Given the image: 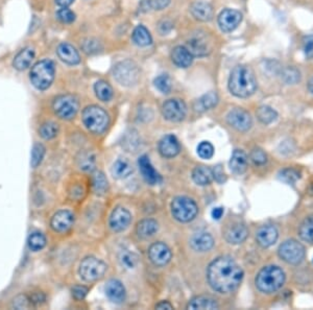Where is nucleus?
<instances>
[{"label": "nucleus", "mask_w": 313, "mask_h": 310, "mask_svg": "<svg viewBox=\"0 0 313 310\" xmlns=\"http://www.w3.org/2000/svg\"><path fill=\"white\" fill-rule=\"evenodd\" d=\"M242 278V269L230 257H219L208 267L209 284L220 294H228L235 290Z\"/></svg>", "instance_id": "nucleus-1"}, {"label": "nucleus", "mask_w": 313, "mask_h": 310, "mask_svg": "<svg viewBox=\"0 0 313 310\" xmlns=\"http://www.w3.org/2000/svg\"><path fill=\"white\" fill-rule=\"evenodd\" d=\"M229 89L240 98L253 95L257 89V81L252 69L243 65L236 66L230 74Z\"/></svg>", "instance_id": "nucleus-2"}, {"label": "nucleus", "mask_w": 313, "mask_h": 310, "mask_svg": "<svg viewBox=\"0 0 313 310\" xmlns=\"http://www.w3.org/2000/svg\"><path fill=\"white\" fill-rule=\"evenodd\" d=\"M285 282V274L278 266L269 265L261 269L257 275L255 283L258 289L266 294L280 289Z\"/></svg>", "instance_id": "nucleus-3"}, {"label": "nucleus", "mask_w": 313, "mask_h": 310, "mask_svg": "<svg viewBox=\"0 0 313 310\" xmlns=\"http://www.w3.org/2000/svg\"><path fill=\"white\" fill-rule=\"evenodd\" d=\"M55 72V63L50 60H42L32 66L29 73L30 83L38 90H46L54 82Z\"/></svg>", "instance_id": "nucleus-4"}, {"label": "nucleus", "mask_w": 313, "mask_h": 310, "mask_svg": "<svg viewBox=\"0 0 313 310\" xmlns=\"http://www.w3.org/2000/svg\"><path fill=\"white\" fill-rule=\"evenodd\" d=\"M83 123L85 127L94 134H100L109 125V116L97 106L87 107L83 112Z\"/></svg>", "instance_id": "nucleus-5"}, {"label": "nucleus", "mask_w": 313, "mask_h": 310, "mask_svg": "<svg viewBox=\"0 0 313 310\" xmlns=\"http://www.w3.org/2000/svg\"><path fill=\"white\" fill-rule=\"evenodd\" d=\"M197 204L189 198L178 197L171 203V213L177 220L188 222L198 214Z\"/></svg>", "instance_id": "nucleus-6"}, {"label": "nucleus", "mask_w": 313, "mask_h": 310, "mask_svg": "<svg viewBox=\"0 0 313 310\" xmlns=\"http://www.w3.org/2000/svg\"><path fill=\"white\" fill-rule=\"evenodd\" d=\"M115 80L123 86L131 87L137 84L139 76H140V71H139L138 66L130 61L126 60L118 63L113 71Z\"/></svg>", "instance_id": "nucleus-7"}, {"label": "nucleus", "mask_w": 313, "mask_h": 310, "mask_svg": "<svg viewBox=\"0 0 313 310\" xmlns=\"http://www.w3.org/2000/svg\"><path fill=\"white\" fill-rule=\"evenodd\" d=\"M106 269L107 265L102 261L94 257H87L81 263L80 275L83 280L87 282H93L100 279Z\"/></svg>", "instance_id": "nucleus-8"}, {"label": "nucleus", "mask_w": 313, "mask_h": 310, "mask_svg": "<svg viewBox=\"0 0 313 310\" xmlns=\"http://www.w3.org/2000/svg\"><path fill=\"white\" fill-rule=\"evenodd\" d=\"M281 259L289 264H299L305 257V248L294 239L286 240L279 248Z\"/></svg>", "instance_id": "nucleus-9"}, {"label": "nucleus", "mask_w": 313, "mask_h": 310, "mask_svg": "<svg viewBox=\"0 0 313 310\" xmlns=\"http://www.w3.org/2000/svg\"><path fill=\"white\" fill-rule=\"evenodd\" d=\"M55 113L62 119H72L79 111V101L72 95H61L57 97L52 105Z\"/></svg>", "instance_id": "nucleus-10"}, {"label": "nucleus", "mask_w": 313, "mask_h": 310, "mask_svg": "<svg viewBox=\"0 0 313 310\" xmlns=\"http://www.w3.org/2000/svg\"><path fill=\"white\" fill-rule=\"evenodd\" d=\"M162 112L169 122H181L186 115V105L183 100L178 98L168 99L164 102Z\"/></svg>", "instance_id": "nucleus-11"}, {"label": "nucleus", "mask_w": 313, "mask_h": 310, "mask_svg": "<svg viewBox=\"0 0 313 310\" xmlns=\"http://www.w3.org/2000/svg\"><path fill=\"white\" fill-rule=\"evenodd\" d=\"M228 123L239 132H247L252 127V117L243 109H233L228 115Z\"/></svg>", "instance_id": "nucleus-12"}, {"label": "nucleus", "mask_w": 313, "mask_h": 310, "mask_svg": "<svg viewBox=\"0 0 313 310\" xmlns=\"http://www.w3.org/2000/svg\"><path fill=\"white\" fill-rule=\"evenodd\" d=\"M242 20V15L240 12L232 9L222 11L218 16V24L222 31L230 32L234 30Z\"/></svg>", "instance_id": "nucleus-13"}, {"label": "nucleus", "mask_w": 313, "mask_h": 310, "mask_svg": "<svg viewBox=\"0 0 313 310\" xmlns=\"http://www.w3.org/2000/svg\"><path fill=\"white\" fill-rule=\"evenodd\" d=\"M74 222V216L73 214L68 210H62L57 212L54 217L51 218V228L56 232L64 233L68 230H70L73 226Z\"/></svg>", "instance_id": "nucleus-14"}, {"label": "nucleus", "mask_w": 313, "mask_h": 310, "mask_svg": "<svg viewBox=\"0 0 313 310\" xmlns=\"http://www.w3.org/2000/svg\"><path fill=\"white\" fill-rule=\"evenodd\" d=\"M131 219V213L126 208H124V207H117L111 214L110 226L115 232H121L129 227Z\"/></svg>", "instance_id": "nucleus-15"}, {"label": "nucleus", "mask_w": 313, "mask_h": 310, "mask_svg": "<svg viewBox=\"0 0 313 310\" xmlns=\"http://www.w3.org/2000/svg\"><path fill=\"white\" fill-rule=\"evenodd\" d=\"M148 255L152 263L158 266H163L167 264L171 259V252L169 248L162 243L153 244L149 248Z\"/></svg>", "instance_id": "nucleus-16"}, {"label": "nucleus", "mask_w": 313, "mask_h": 310, "mask_svg": "<svg viewBox=\"0 0 313 310\" xmlns=\"http://www.w3.org/2000/svg\"><path fill=\"white\" fill-rule=\"evenodd\" d=\"M248 229L242 223H233L230 227H228L224 231V238L230 244L239 245L243 243L248 237Z\"/></svg>", "instance_id": "nucleus-17"}, {"label": "nucleus", "mask_w": 313, "mask_h": 310, "mask_svg": "<svg viewBox=\"0 0 313 310\" xmlns=\"http://www.w3.org/2000/svg\"><path fill=\"white\" fill-rule=\"evenodd\" d=\"M186 48L190 51L191 55L197 57H204L210 53V47H209V43L207 42L206 38L202 34L199 36H194L190 38L187 41Z\"/></svg>", "instance_id": "nucleus-18"}, {"label": "nucleus", "mask_w": 313, "mask_h": 310, "mask_svg": "<svg viewBox=\"0 0 313 310\" xmlns=\"http://www.w3.org/2000/svg\"><path fill=\"white\" fill-rule=\"evenodd\" d=\"M57 54L59 58L68 65H77L81 62L79 51L69 43H61L58 46Z\"/></svg>", "instance_id": "nucleus-19"}, {"label": "nucleus", "mask_w": 313, "mask_h": 310, "mask_svg": "<svg viewBox=\"0 0 313 310\" xmlns=\"http://www.w3.org/2000/svg\"><path fill=\"white\" fill-rule=\"evenodd\" d=\"M257 243L262 248H268L272 246L278 239V231L273 226L267 225L261 227L256 234Z\"/></svg>", "instance_id": "nucleus-20"}, {"label": "nucleus", "mask_w": 313, "mask_h": 310, "mask_svg": "<svg viewBox=\"0 0 313 310\" xmlns=\"http://www.w3.org/2000/svg\"><path fill=\"white\" fill-rule=\"evenodd\" d=\"M190 245L195 251L207 252L212 249L214 245V239L207 232H199L191 237Z\"/></svg>", "instance_id": "nucleus-21"}, {"label": "nucleus", "mask_w": 313, "mask_h": 310, "mask_svg": "<svg viewBox=\"0 0 313 310\" xmlns=\"http://www.w3.org/2000/svg\"><path fill=\"white\" fill-rule=\"evenodd\" d=\"M159 150L163 157L166 158L176 157L180 152V144L177 140V138L172 135L165 136L160 141Z\"/></svg>", "instance_id": "nucleus-22"}, {"label": "nucleus", "mask_w": 313, "mask_h": 310, "mask_svg": "<svg viewBox=\"0 0 313 310\" xmlns=\"http://www.w3.org/2000/svg\"><path fill=\"white\" fill-rule=\"evenodd\" d=\"M34 59V50L31 47H25L16 55L13 61V66L18 71H23L27 69L32 60Z\"/></svg>", "instance_id": "nucleus-23"}, {"label": "nucleus", "mask_w": 313, "mask_h": 310, "mask_svg": "<svg viewBox=\"0 0 313 310\" xmlns=\"http://www.w3.org/2000/svg\"><path fill=\"white\" fill-rule=\"evenodd\" d=\"M138 164H139V168H140V171H141V174H142L144 180L148 184L154 185L156 183H159L160 176H159L158 172L154 170V168L152 167L147 156H142V157L139 158Z\"/></svg>", "instance_id": "nucleus-24"}, {"label": "nucleus", "mask_w": 313, "mask_h": 310, "mask_svg": "<svg viewBox=\"0 0 313 310\" xmlns=\"http://www.w3.org/2000/svg\"><path fill=\"white\" fill-rule=\"evenodd\" d=\"M106 295L114 303H121L126 298L125 286L118 280H110L106 285Z\"/></svg>", "instance_id": "nucleus-25"}, {"label": "nucleus", "mask_w": 313, "mask_h": 310, "mask_svg": "<svg viewBox=\"0 0 313 310\" xmlns=\"http://www.w3.org/2000/svg\"><path fill=\"white\" fill-rule=\"evenodd\" d=\"M191 14L200 21H210L213 17V9L208 3H194L190 8Z\"/></svg>", "instance_id": "nucleus-26"}, {"label": "nucleus", "mask_w": 313, "mask_h": 310, "mask_svg": "<svg viewBox=\"0 0 313 310\" xmlns=\"http://www.w3.org/2000/svg\"><path fill=\"white\" fill-rule=\"evenodd\" d=\"M172 62L175 63L178 67L187 68L191 65L193 61V56L191 55L190 51L184 46H177L172 50L171 54Z\"/></svg>", "instance_id": "nucleus-27"}, {"label": "nucleus", "mask_w": 313, "mask_h": 310, "mask_svg": "<svg viewBox=\"0 0 313 310\" xmlns=\"http://www.w3.org/2000/svg\"><path fill=\"white\" fill-rule=\"evenodd\" d=\"M230 167L233 172L237 175H241L248 168V156L247 153L241 149H235L230 161Z\"/></svg>", "instance_id": "nucleus-28"}, {"label": "nucleus", "mask_w": 313, "mask_h": 310, "mask_svg": "<svg viewBox=\"0 0 313 310\" xmlns=\"http://www.w3.org/2000/svg\"><path fill=\"white\" fill-rule=\"evenodd\" d=\"M192 178L193 181L201 186L208 185L211 183V181L214 178L213 170H211L207 166H198L194 168L192 172Z\"/></svg>", "instance_id": "nucleus-29"}, {"label": "nucleus", "mask_w": 313, "mask_h": 310, "mask_svg": "<svg viewBox=\"0 0 313 310\" xmlns=\"http://www.w3.org/2000/svg\"><path fill=\"white\" fill-rule=\"evenodd\" d=\"M158 231V223L153 219H144L138 223L137 234L141 238H149Z\"/></svg>", "instance_id": "nucleus-30"}, {"label": "nucleus", "mask_w": 313, "mask_h": 310, "mask_svg": "<svg viewBox=\"0 0 313 310\" xmlns=\"http://www.w3.org/2000/svg\"><path fill=\"white\" fill-rule=\"evenodd\" d=\"M217 102H218L217 94L215 92H209L197 100L194 108L197 111L203 112L214 108L217 105Z\"/></svg>", "instance_id": "nucleus-31"}, {"label": "nucleus", "mask_w": 313, "mask_h": 310, "mask_svg": "<svg viewBox=\"0 0 313 310\" xmlns=\"http://www.w3.org/2000/svg\"><path fill=\"white\" fill-rule=\"evenodd\" d=\"M133 171L132 165L126 159H118L112 167V175L116 179L128 178Z\"/></svg>", "instance_id": "nucleus-32"}, {"label": "nucleus", "mask_w": 313, "mask_h": 310, "mask_svg": "<svg viewBox=\"0 0 313 310\" xmlns=\"http://www.w3.org/2000/svg\"><path fill=\"white\" fill-rule=\"evenodd\" d=\"M133 41L138 46H147L151 43V36L146 27L138 25L133 32Z\"/></svg>", "instance_id": "nucleus-33"}, {"label": "nucleus", "mask_w": 313, "mask_h": 310, "mask_svg": "<svg viewBox=\"0 0 313 310\" xmlns=\"http://www.w3.org/2000/svg\"><path fill=\"white\" fill-rule=\"evenodd\" d=\"M188 309H216L217 303L210 297H197L191 300L187 306Z\"/></svg>", "instance_id": "nucleus-34"}, {"label": "nucleus", "mask_w": 313, "mask_h": 310, "mask_svg": "<svg viewBox=\"0 0 313 310\" xmlns=\"http://www.w3.org/2000/svg\"><path fill=\"white\" fill-rule=\"evenodd\" d=\"M94 91L96 96L101 101H109L113 96V90L111 86L104 81H98L95 83Z\"/></svg>", "instance_id": "nucleus-35"}, {"label": "nucleus", "mask_w": 313, "mask_h": 310, "mask_svg": "<svg viewBox=\"0 0 313 310\" xmlns=\"http://www.w3.org/2000/svg\"><path fill=\"white\" fill-rule=\"evenodd\" d=\"M300 237L307 243H313V215L304 219L299 230Z\"/></svg>", "instance_id": "nucleus-36"}, {"label": "nucleus", "mask_w": 313, "mask_h": 310, "mask_svg": "<svg viewBox=\"0 0 313 310\" xmlns=\"http://www.w3.org/2000/svg\"><path fill=\"white\" fill-rule=\"evenodd\" d=\"M256 115H257V117H258V119L260 120V122L262 123V124H264V125H269V124L273 123L275 120L277 119V117H278L277 112L273 109H271L270 107H268V106L260 107L257 110Z\"/></svg>", "instance_id": "nucleus-37"}, {"label": "nucleus", "mask_w": 313, "mask_h": 310, "mask_svg": "<svg viewBox=\"0 0 313 310\" xmlns=\"http://www.w3.org/2000/svg\"><path fill=\"white\" fill-rule=\"evenodd\" d=\"M118 259L120 264L127 269L135 268L138 263V257L134 253L129 252L127 250H124L119 253Z\"/></svg>", "instance_id": "nucleus-38"}, {"label": "nucleus", "mask_w": 313, "mask_h": 310, "mask_svg": "<svg viewBox=\"0 0 313 310\" xmlns=\"http://www.w3.org/2000/svg\"><path fill=\"white\" fill-rule=\"evenodd\" d=\"M28 248L32 252L41 251L46 245V238L40 232H33L28 237Z\"/></svg>", "instance_id": "nucleus-39"}, {"label": "nucleus", "mask_w": 313, "mask_h": 310, "mask_svg": "<svg viewBox=\"0 0 313 310\" xmlns=\"http://www.w3.org/2000/svg\"><path fill=\"white\" fill-rule=\"evenodd\" d=\"M77 165L83 170H91L95 165V154L91 151H83L77 157Z\"/></svg>", "instance_id": "nucleus-40"}, {"label": "nucleus", "mask_w": 313, "mask_h": 310, "mask_svg": "<svg viewBox=\"0 0 313 310\" xmlns=\"http://www.w3.org/2000/svg\"><path fill=\"white\" fill-rule=\"evenodd\" d=\"M92 184L95 193L103 195L108 190V180L100 171H96L92 178Z\"/></svg>", "instance_id": "nucleus-41"}, {"label": "nucleus", "mask_w": 313, "mask_h": 310, "mask_svg": "<svg viewBox=\"0 0 313 310\" xmlns=\"http://www.w3.org/2000/svg\"><path fill=\"white\" fill-rule=\"evenodd\" d=\"M58 132H59L58 125L55 124V123H52V122H48V123L43 124L41 126L40 130H39L40 136L46 140H49V139H52V138H55L58 135Z\"/></svg>", "instance_id": "nucleus-42"}, {"label": "nucleus", "mask_w": 313, "mask_h": 310, "mask_svg": "<svg viewBox=\"0 0 313 310\" xmlns=\"http://www.w3.org/2000/svg\"><path fill=\"white\" fill-rule=\"evenodd\" d=\"M44 154H45V147L42 144L36 143L33 145L31 150V166L33 168L38 167L41 164L44 158Z\"/></svg>", "instance_id": "nucleus-43"}, {"label": "nucleus", "mask_w": 313, "mask_h": 310, "mask_svg": "<svg viewBox=\"0 0 313 310\" xmlns=\"http://www.w3.org/2000/svg\"><path fill=\"white\" fill-rule=\"evenodd\" d=\"M154 86L162 93H169L171 91V81L167 74H161L154 79Z\"/></svg>", "instance_id": "nucleus-44"}, {"label": "nucleus", "mask_w": 313, "mask_h": 310, "mask_svg": "<svg viewBox=\"0 0 313 310\" xmlns=\"http://www.w3.org/2000/svg\"><path fill=\"white\" fill-rule=\"evenodd\" d=\"M282 79L286 84H297L301 80V74L298 69L289 67L282 70Z\"/></svg>", "instance_id": "nucleus-45"}, {"label": "nucleus", "mask_w": 313, "mask_h": 310, "mask_svg": "<svg viewBox=\"0 0 313 310\" xmlns=\"http://www.w3.org/2000/svg\"><path fill=\"white\" fill-rule=\"evenodd\" d=\"M82 49L87 55H94V54H97L98 51H100L101 45L99 41H97L96 39L88 38V39L84 40L82 44Z\"/></svg>", "instance_id": "nucleus-46"}, {"label": "nucleus", "mask_w": 313, "mask_h": 310, "mask_svg": "<svg viewBox=\"0 0 313 310\" xmlns=\"http://www.w3.org/2000/svg\"><path fill=\"white\" fill-rule=\"evenodd\" d=\"M58 19L66 24H70L75 20V14L68 8H62L57 12Z\"/></svg>", "instance_id": "nucleus-47"}, {"label": "nucleus", "mask_w": 313, "mask_h": 310, "mask_svg": "<svg viewBox=\"0 0 313 310\" xmlns=\"http://www.w3.org/2000/svg\"><path fill=\"white\" fill-rule=\"evenodd\" d=\"M198 153H199V156L203 159H210L214 153V148L211 143L204 141L199 145Z\"/></svg>", "instance_id": "nucleus-48"}, {"label": "nucleus", "mask_w": 313, "mask_h": 310, "mask_svg": "<svg viewBox=\"0 0 313 310\" xmlns=\"http://www.w3.org/2000/svg\"><path fill=\"white\" fill-rule=\"evenodd\" d=\"M280 179L286 183L291 184L297 182L300 179V174L295 169L286 168L280 174Z\"/></svg>", "instance_id": "nucleus-49"}, {"label": "nucleus", "mask_w": 313, "mask_h": 310, "mask_svg": "<svg viewBox=\"0 0 313 310\" xmlns=\"http://www.w3.org/2000/svg\"><path fill=\"white\" fill-rule=\"evenodd\" d=\"M251 159L257 165H263L266 162V153L260 148H255L251 152Z\"/></svg>", "instance_id": "nucleus-50"}, {"label": "nucleus", "mask_w": 313, "mask_h": 310, "mask_svg": "<svg viewBox=\"0 0 313 310\" xmlns=\"http://www.w3.org/2000/svg\"><path fill=\"white\" fill-rule=\"evenodd\" d=\"M30 306H31V302L29 298H27L24 295L17 296L13 302V307L16 309H26V308H29Z\"/></svg>", "instance_id": "nucleus-51"}, {"label": "nucleus", "mask_w": 313, "mask_h": 310, "mask_svg": "<svg viewBox=\"0 0 313 310\" xmlns=\"http://www.w3.org/2000/svg\"><path fill=\"white\" fill-rule=\"evenodd\" d=\"M303 50L307 59H313V34L304 39Z\"/></svg>", "instance_id": "nucleus-52"}, {"label": "nucleus", "mask_w": 313, "mask_h": 310, "mask_svg": "<svg viewBox=\"0 0 313 310\" xmlns=\"http://www.w3.org/2000/svg\"><path fill=\"white\" fill-rule=\"evenodd\" d=\"M170 0H147V5L153 10H163L168 7Z\"/></svg>", "instance_id": "nucleus-53"}, {"label": "nucleus", "mask_w": 313, "mask_h": 310, "mask_svg": "<svg viewBox=\"0 0 313 310\" xmlns=\"http://www.w3.org/2000/svg\"><path fill=\"white\" fill-rule=\"evenodd\" d=\"M87 294H88V288L85 286H75L72 288V295L77 300L84 299Z\"/></svg>", "instance_id": "nucleus-54"}, {"label": "nucleus", "mask_w": 313, "mask_h": 310, "mask_svg": "<svg viewBox=\"0 0 313 310\" xmlns=\"http://www.w3.org/2000/svg\"><path fill=\"white\" fill-rule=\"evenodd\" d=\"M213 176H214V178H215L219 183H221V182H223V181L225 180L224 171L222 170V168H221L220 165H218L217 167H215V169L213 170Z\"/></svg>", "instance_id": "nucleus-55"}, {"label": "nucleus", "mask_w": 313, "mask_h": 310, "mask_svg": "<svg viewBox=\"0 0 313 310\" xmlns=\"http://www.w3.org/2000/svg\"><path fill=\"white\" fill-rule=\"evenodd\" d=\"M29 300H30L31 304H40L45 300V297H44L42 292H34V294H32L30 296Z\"/></svg>", "instance_id": "nucleus-56"}, {"label": "nucleus", "mask_w": 313, "mask_h": 310, "mask_svg": "<svg viewBox=\"0 0 313 310\" xmlns=\"http://www.w3.org/2000/svg\"><path fill=\"white\" fill-rule=\"evenodd\" d=\"M171 28H172V24H171V22H169L167 20H164L159 24V31L161 32V34H165V33L169 32L171 30Z\"/></svg>", "instance_id": "nucleus-57"}, {"label": "nucleus", "mask_w": 313, "mask_h": 310, "mask_svg": "<svg viewBox=\"0 0 313 310\" xmlns=\"http://www.w3.org/2000/svg\"><path fill=\"white\" fill-rule=\"evenodd\" d=\"M212 217L214 218V219H220L221 218V216H222V214H223V209L221 208V207H217V208H214L213 210H212Z\"/></svg>", "instance_id": "nucleus-58"}, {"label": "nucleus", "mask_w": 313, "mask_h": 310, "mask_svg": "<svg viewBox=\"0 0 313 310\" xmlns=\"http://www.w3.org/2000/svg\"><path fill=\"white\" fill-rule=\"evenodd\" d=\"M74 0H56V4L61 8H68L73 4Z\"/></svg>", "instance_id": "nucleus-59"}, {"label": "nucleus", "mask_w": 313, "mask_h": 310, "mask_svg": "<svg viewBox=\"0 0 313 310\" xmlns=\"http://www.w3.org/2000/svg\"><path fill=\"white\" fill-rule=\"evenodd\" d=\"M155 308H158V309H172L173 307H172V305L169 304L168 302L163 301V302H161V303H159V304H156V305H155Z\"/></svg>", "instance_id": "nucleus-60"}, {"label": "nucleus", "mask_w": 313, "mask_h": 310, "mask_svg": "<svg viewBox=\"0 0 313 310\" xmlns=\"http://www.w3.org/2000/svg\"><path fill=\"white\" fill-rule=\"evenodd\" d=\"M308 90L311 94H313V76L308 82Z\"/></svg>", "instance_id": "nucleus-61"}]
</instances>
